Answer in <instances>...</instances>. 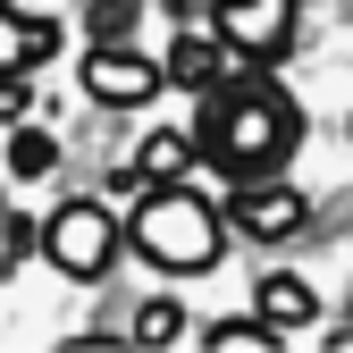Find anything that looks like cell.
I'll use <instances>...</instances> for the list:
<instances>
[{
	"label": "cell",
	"mask_w": 353,
	"mask_h": 353,
	"mask_svg": "<svg viewBox=\"0 0 353 353\" xmlns=\"http://www.w3.org/2000/svg\"><path fill=\"white\" fill-rule=\"evenodd\" d=\"M51 51H59V17H26L17 0H0V76H26Z\"/></svg>",
	"instance_id": "obj_7"
},
{
	"label": "cell",
	"mask_w": 353,
	"mask_h": 353,
	"mask_svg": "<svg viewBox=\"0 0 353 353\" xmlns=\"http://www.w3.org/2000/svg\"><path fill=\"white\" fill-rule=\"evenodd\" d=\"M219 76H228V42H219V34H185V26H176L168 59H160V84H185V93H210Z\"/></svg>",
	"instance_id": "obj_8"
},
{
	"label": "cell",
	"mask_w": 353,
	"mask_h": 353,
	"mask_svg": "<svg viewBox=\"0 0 353 353\" xmlns=\"http://www.w3.org/2000/svg\"><path fill=\"white\" fill-rule=\"evenodd\" d=\"M51 160H59V143L42 126H17L9 135V176H51Z\"/></svg>",
	"instance_id": "obj_12"
},
{
	"label": "cell",
	"mask_w": 353,
	"mask_h": 353,
	"mask_svg": "<svg viewBox=\"0 0 353 353\" xmlns=\"http://www.w3.org/2000/svg\"><path fill=\"white\" fill-rule=\"evenodd\" d=\"M126 244H135L152 270H168V278H202L219 261V244H228V219H219L185 176H168V185H143L135 219H126Z\"/></svg>",
	"instance_id": "obj_2"
},
{
	"label": "cell",
	"mask_w": 353,
	"mask_h": 353,
	"mask_svg": "<svg viewBox=\"0 0 353 353\" xmlns=\"http://www.w3.org/2000/svg\"><path fill=\"white\" fill-rule=\"evenodd\" d=\"M84 93L101 110H143L160 93V59H143L135 42H93V59H84Z\"/></svg>",
	"instance_id": "obj_6"
},
{
	"label": "cell",
	"mask_w": 353,
	"mask_h": 353,
	"mask_svg": "<svg viewBox=\"0 0 353 353\" xmlns=\"http://www.w3.org/2000/svg\"><path fill=\"white\" fill-rule=\"evenodd\" d=\"M202 345H210V353H278V328L244 312V320H210V328H202Z\"/></svg>",
	"instance_id": "obj_11"
},
{
	"label": "cell",
	"mask_w": 353,
	"mask_h": 353,
	"mask_svg": "<svg viewBox=\"0 0 353 353\" xmlns=\"http://www.w3.org/2000/svg\"><path fill=\"white\" fill-rule=\"evenodd\" d=\"M135 336L143 345H176V336H185V312H176V303H143V312H135Z\"/></svg>",
	"instance_id": "obj_13"
},
{
	"label": "cell",
	"mask_w": 353,
	"mask_h": 353,
	"mask_svg": "<svg viewBox=\"0 0 353 353\" xmlns=\"http://www.w3.org/2000/svg\"><path fill=\"white\" fill-rule=\"evenodd\" d=\"M210 34L228 42V59L270 68L286 42H294V0H219V9H210Z\"/></svg>",
	"instance_id": "obj_5"
},
{
	"label": "cell",
	"mask_w": 353,
	"mask_h": 353,
	"mask_svg": "<svg viewBox=\"0 0 353 353\" xmlns=\"http://www.w3.org/2000/svg\"><path fill=\"white\" fill-rule=\"evenodd\" d=\"M0 118H26V76H0Z\"/></svg>",
	"instance_id": "obj_15"
},
{
	"label": "cell",
	"mask_w": 353,
	"mask_h": 353,
	"mask_svg": "<svg viewBox=\"0 0 353 353\" xmlns=\"http://www.w3.org/2000/svg\"><path fill=\"white\" fill-rule=\"evenodd\" d=\"M126 26H135V0H93V34L101 42H126Z\"/></svg>",
	"instance_id": "obj_14"
},
{
	"label": "cell",
	"mask_w": 353,
	"mask_h": 353,
	"mask_svg": "<svg viewBox=\"0 0 353 353\" xmlns=\"http://www.w3.org/2000/svg\"><path fill=\"white\" fill-rule=\"evenodd\" d=\"M42 261L59 278H101L118 261V210L110 202H59L42 219Z\"/></svg>",
	"instance_id": "obj_3"
},
{
	"label": "cell",
	"mask_w": 353,
	"mask_h": 353,
	"mask_svg": "<svg viewBox=\"0 0 353 353\" xmlns=\"http://www.w3.org/2000/svg\"><path fill=\"white\" fill-rule=\"evenodd\" d=\"M252 320H270L278 336H294V328H312V320H320V294H312V278H294V270H278V278H261V286H252Z\"/></svg>",
	"instance_id": "obj_9"
},
{
	"label": "cell",
	"mask_w": 353,
	"mask_h": 353,
	"mask_svg": "<svg viewBox=\"0 0 353 353\" xmlns=\"http://www.w3.org/2000/svg\"><path fill=\"white\" fill-rule=\"evenodd\" d=\"M219 219H228L236 236H252V244H286V236L312 228V202H303L286 176L270 168V176H236V202L219 210Z\"/></svg>",
	"instance_id": "obj_4"
},
{
	"label": "cell",
	"mask_w": 353,
	"mask_h": 353,
	"mask_svg": "<svg viewBox=\"0 0 353 353\" xmlns=\"http://www.w3.org/2000/svg\"><path fill=\"white\" fill-rule=\"evenodd\" d=\"M194 160H202V143L185 135V126H160V135H143L135 168H126V185H168V176H194Z\"/></svg>",
	"instance_id": "obj_10"
},
{
	"label": "cell",
	"mask_w": 353,
	"mask_h": 353,
	"mask_svg": "<svg viewBox=\"0 0 353 353\" xmlns=\"http://www.w3.org/2000/svg\"><path fill=\"white\" fill-rule=\"evenodd\" d=\"M194 143L228 168V176H270L303 143V110L278 93L270 76H219L210 84V118H202Z\"/></svg>",
	"instance_id": "obj_1"
}]
</instances>
